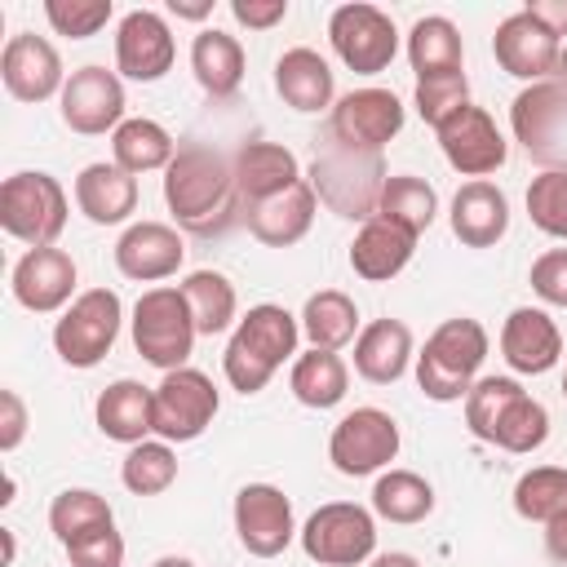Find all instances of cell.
<instances>
[{"mask_svg": "<svg viewBox=\"0 0 567 567\" xmlns=\"http://www.w3.org/2000/svg\"><path fill=\"white\" fill-rule=\"evenodd\" d=\"M439 146H443V159L470 177V182H487V173H496L505 159H509V142L505 133L496 128V120L483 111V106H461L456 115H447L439 128Z\"/></svg>", "mask_w": 567, "mask_h": 567, "instance_id": "obj_16", "label": "cell"}, {"mask_svg": "<svg viewBox=\"0 0 567 567\" xmlns=\"http://www.w3.org/2000/svg\"><path fill=\"white\" fill-rule=\"evenodd\" d=\"M297 540L319 567H363L377 554V518L354 501H328L301 523Z\"/></svg>", "mask_w": 567, "mask_h": 567, "instance_id": "obj_8", "label": "cell"}, {"mask_svg": "<svg viewBox=\"0 0 567 567\" xmlns=\"http://www.w3.org/2000/svg\"><path fill=\"white\" fill-rule=\"evenodd\" d=\"M514 514L527 523H554L558 514H567V470L563 465L523 470L514 483Z\"/></svg>", "mask_w": 567, "mask_h": 567, "instance_id": "obj_40", "label": "cell"}, {"mask_svg": "<svg viewBox=\"0 0 567 567\" xmlns=\"http://www.w3.org/2000/svg\"><path fill=\"white\" fill-rule=\"evenodd\" d=\"M483 359H487V328L470 315L443 319L416 354V385L434 403H456L478 381Z\"/></svg>", "mask_w": 567, "mask_h": 567, "instance_id": "obj_4", "label": "cell"}, {"mask_svg": "<svg viewBox=\"0 0 567 567\" xmlns=\"http://www.w3.org/2000/svg\"><path fill=\"white\" fill-rule=\"evenodd\" d=\"M532 292L545 306L567 310V248H549L532 261Z\"/></svg>", "mask_w": 567, "mask_h": 567, "instance_id": "obj_48", "label": "cell"}, {"mask_svg": "<svg viewBox=\"0 0 567 567\" xmlns=\"http://www.w3.org/2000/svg\"><path fill=\"white\" fill-rule=\"evenodd\" d=\"M124 328V301L115 288L80 292L53 323V350L66 368H97Z\"/></svg>", "mask_w": 567, "mask_h": 567, "instance_id": "obj_7", "label": "cell"}, {"mask_svg": "<svg viewBox=\"0 0 567 567\" xmlns=\"http://www.w3.org/2000/svg\"><path fill=\"white\" fill-rule=\"evenodd\" d=\"M306 182L328 213L346 221H372L385 190V159L381 151H350L323 133V142H315Z\"/></svg>", "mask_w": 567, "mask_h": 567, "instance_id": "obj_3", "label": "cell"}, {"mask_svg": "<svg viewBox=\"0 0 567 567\" xmlns=\"http://www.w3.org/2000/svg\"><path fill=\"white\" fill-rule=\"evenodd\" d=\"M372 514L399 527L425 523L434 514V487L430 478H421L416 470H385L372 483Z\"/></svg>", "mask_w": 567, "mask_h": 567, "instance_id": "obj_37", "label": "cell"}, {"mask_svg": "<svg viewBox=\"0 0 567 567\" xmlns=\"http://www.w3.org/2000/svg\"><path fill=\"white\" fill-rule=\"evenodd\" d=\"M412 359V328L403 319H372L354 337V372L368 385H394Z\"/></svg>", "mask_w": 567, "mask_h": 567, "instance_id": "obj_29", "label": "cell"}, {"mask_svg": "<svg viewBox=\"0 0 567 567\" xmlns=\"http://www.w3.org/2000/svg\"><path fill=\"white\" fill-rule=\"evenodd\" d=\"M164 204L173 221L190 235H221L239 221V190H235V164L204 142L177 146L173 164L164 168Z\"/></svg>", "mask_w": 567, "mask_h": 567, "instance_id": "obj_1", "label": "cell"}, {"mask_svg": "<svg viewBox=\"0 0 567 567\" xmlns=\"http://www.w3.org/2000/svg\"><path fill=\"white\" fill-rule=\"evenodd\" d=\"M297 341H301V319L292 310H284L275 301L252 306L235 323V332H230V341L221 350V372H226L230 390L261 394L270 385V377L288 359H297Z\"/></svg>", "mask_w": 567, "mask_h": 567, "instance_id": "obj_2", "label": "cell"}, {"mask_svg": "<svg viewBox=\"0 0 567 567\" xmlns=\"http://www.w3.org/2000/svg\"><path fill=\"white\" fill-rule=\"evenodd\" d=\"M62 124L80 137H102V133H115L124 124V80L120 71H106L97 62L80 66L66 75V89H62Z\"/></svg>", "mask_w": 567, "mask_h": 567, "instance_id": "obj_15", "label": "cell"}, {"mask_svg": "<svg viewBox=\"0 0 567 567\" xmlns=\"http://www.w3.org/2000/svg\"><path fill=\"white\" fill-rule=\"evenodd\" d=\"M190 71L199 80V89L213 97V102H226L239 93L244 84V71H248V58H244V44L217 27H204L195 40H190Z\"/></svg>", "mask_w": 567, "mask_h": 567, "instance_id": "obj_31", "label": "cell"}, {"mask_svg": "<svg viewBox=\"0 0 567 567\" xmlns=\"http://www.w3.org/2000/svg\"><path fill=\"white\" fill-rule=\"evenodd\" d=\"M377 217H385V221H394V226L421 235V230H430L434 217H439V190H434L425 177H416V173H394V177H385Z\"/></svg>", "mask_w": 567, "mask_h": 567, "instance_id": "obj_38", "label": "cell"}, {"mask_svg": "<svg viewBox=\"0 0 567 567\" xmlns=\"http://www.w3.org/2000/svg\"><path fill=\"white\" fill-rule=\"evenodd\" d=\"M221 408V394L208 372L199 368H173L155 385V434L164 443H195Z\"/></svg>", "mask_w": 567, "mask_h": 567, "instance_id": "obj_11", "label": "cell"}, {"mask_svg": "<svg viewBox=\"0 0 567 567\" xmlns=\"http://www.w3.org/2000/svg\"><path fill=\"white\" fill-rule=\"evenodd\" d=\"M75 261L66 248H27L18 261H13V275H9V288H13V301L31 315H58L66 310L75 297Z\"/></svg>", "mask_w": 567, "mask_h": 567, "instance_id": "obj_20", "label": "cell"}, {"mask_svg": "<svg viewBox=\"0 0 567 567\" xmlns=\"http://www.w3.org/2000/svg\"><path fill=\"white\" fill-rule=\"evenodd\" d=\"M151 567H195V563H190L186 554H164V558H155Z\"/></svg>", "mask_w": 567, "mask_h": 567, "instance_id": "obj_55", "label": "cell"}, {"mask_svg": "<svg viewBox=\"0 0 567 567\" xmlns=\"http://www.w3.org/2000/svg\"><path fill=\"white\" fill-rule=\"evenodd\" d=\"M66 190L53 173L22 168L0 186V226L27 248H53L66 230Z\"/></svg>", "mask_w": 567, "mask_h": 567, "instance_id": "obj_5", "label": "cell"}, {"mask_svg": "<svg viewBox=\"0 0 567 567\" xmlns=\"http://www.w3.org/2000/svg\"><path fill=\"white\" fill-rule=\"evenodd\" d=\"M518 394H527V390H523L514 377H478V381L470 385V394H465V425H470V434L483 439V443H492L496 421L505 416V408H509Z\"/></svg>", "mask_w": 567, "mask_h": 567, "instance_id": "obj_43", "label": "cell"}, {"mask_svg": "<svg viewBox=\"0 0 567 567\" xmlns=\"http://www.w3.org/2000/svg\"><path fill=\"white\" fill-rule=\"evenodd\" d=\"M230 164H235V190H239V204H244V208H248V204H261V199H270V195H279V190H288V186H297V182H306L297 155H292L288 146L261 142V137L244 142Z\"/></svg>", "mask_w": 567, "mask_h": 567, "instance_id": "obj_25", "label": "cell"}, {"mask_svg": "<svg viewBox=\"0 0 567 567\" xmlns=\"http://www.w3.org/2000/svg\"><path fill=\"white\" fill-rule=\"evenodd\" d=\"M133 350L159 368V372H173V368H186L190 350H195V319H190V306L182 297V288L173 284H159V288H146L133 306Z\"/></svg>", "mask_w": 567, "mask_h": 567, "instance_id": "obj_6", "label": "cell"}, {"mask_svg": "<svg viewBox=\"0 0 567 567\" xmlns=\"http://www.w3.org/2000/svg\"><path fill=\"white\" fill-rule=\"evenodd\" d=\"M368 567H421V563L412 554H403V549H390V554H372Z\"/></svg>", "mask_w": 567, "mask_h": 567, "instance_id": "obj_54", "label": "cell"}, {"mask_svg": "<svg viewBox=\"0 0 567 567\" xmlns=\"http://www.w3.org/2000/svg\"><path fill=\"white\" fill-rule=\"evenodd\" d=\"M297 319H301V337L310 341V350H341L359 337V306L341 288L310 292Z\"/></svg>", "mask_w": 567, "mask_h": 567, "instance_id": "obj_35", "label": "cell"}, {"mask_svg": "<svg viewBox=\"0 0 567 567\" xmlns=\"http://www.w3.org/2000/svg\"><path fill=\"white\" fill-rule=\"evenodd\" d=\"M0 80H4L13 102H49V97H62V89H66V71H62L58 49L35 31H18L4 40Z\"/></svg>", "mask_w": 567, "mask_h": 567, "instance_id": "obj_19", "label": "cell"}, {"mask_svg": "<svg viewBox=\"0 0 567 567\" xmlns=\"http://www.w3.org/2000/svg\"><path fill=\"white\" fill-rule=\"evenodd\" d=\"M416 252V235L385 221V217H372L359 226V235L350 239V270L368 284H390Z\"/></svg>", "mask_w": 567, "mask_h": 567, "instance_id": "obj_30", "label": "cell"}, {"mask_svg": "<svg viewBox=\"0 0 567 567\" xmlns=\"http://www.w3.org/2000/svg\"><path fill=\"white\" fill-rule=\"evenodd\" d=\"M182 261H186V244L168 221H133L115 239V266L124 279L159 284V279L177 275Z\"/></svg>", "mask_w": 567, "mask_h": 567, "instance_id": "obj_22", "label": "cell"}, {"mask_svg": "<svg viewBox=\"0 0 567 567\" xmlns=\"http://www.w3.org/2000/svg\"><path fill=\"white\" fill-rule=\"evenodd\" d=\"M115 4L111 0H44V18L58 35H71V40H89L97 35L106 22H111Z\"/></svg>", "mask_w": 567, "mask_h": 567, "instance_id": "obj_45", "label": "cell"}, {"mask_svg": "<svg viewBox=\"0 0 567 567\" xmlns=\"http://www.w3.org/2000/svg\"><path fill=\"white\" fill-rule=\"evenodd\" d=\"M173 155H177V142H173V133H168L159 120L133 115V120H124V124L111 133V164H120V168L133 173V177L155 173V168H168Z\"/></svg>", "mask_w": 567, "mask_h": 567, "instance_id": "obj_34", "label": "cell"}, {"mask_svg": "<svg viewBox=\"0 0 567 567\" xmlns=\"http://www.w3.org/2000/svg\"><path fill=\"white\" fill-rule=\"evenodd\" d=\"M27 434V403L18 390H0V452H13Z\"/></svg>", "mask_w": 567, "mask_h": 567, "instance_id": "obj_50", "label": "cell"}, {"mask_svg": "<svg viewBox=\"0 0 567 567\" xmlns=\"http://www.w3.org/2000/svg\"><path fill=\"white\" fill-rule=\"evenodd\" d=\"M230 18L248 31H270L288 18V0H230Z\"/></svg>", "mask_w": 567, "mask_h": 567, "instance_id": "obj_49", "label": "cell"}, {"mask_svg": "<svg viewBox=\"0 0 567 567\" xmlns=\"http://www.w3.org/2000/svg\"><path fill=\"white\" fill-rule=\"evenodd\" d=\"M545 439H549V412H545V403L532 399V394H518V399L505 408V416L496 421L492 447L514 452V456H527V452H536Z\"/></svg>", "mask_w": 567, "mask_h": 567, "instance_id": "obj_42", "label": "cell"}, {"mask_svg": "<svg viewBox=\"0 0 567 567\" xmlns=\"http://www.w3.org/2000/svg\"><path fill=\"white\" fill-rule=\"evenodd\" d=\"M177 288H182V297L190 306V319H195L199 337H217L230 323H239L235 319L239 315V297H235V284L221 270H190Z\"/></svg>", "mask_w": 567, "mask_h": 567, "instance_id": "obj_36", "label": "cell"}, {"mask_svg": "<svg viewBox=\"0 0 567 567\" xmlns=\"http://www.w3.org/2000/svg\"><path fill=\"white\" fill-rule=\"evenodd\" d=\"M509 128H514V142L545 173H567V84L558 75L527 84L514 97Z\"/></svg>", "mask_w": 567, "mask_h": 567, "instance_id": "obj_9", "label": "cell"}, {"mask_svg": "<svg viewBox=\"0 0 567 567\" xmlns=\"http://www.w3.org/2000/svg\"><path fill=\"white\" fill-rule=\"evenodd\" d=\"M75 208L93 226H120L137 213V177L106 159L84 164L75 177Z\"/></svg>", "mask_w": 567, "mask_h": 567, "instance_id": "obj_28", "label": "cell"}, {"mask_svg": "<svg viewBox=\"0 0 567 567\" xmlns=\"http://www.w3.org/2000/svg\"><path fill=\"white\" fill-rule=\"evenodd\" d=\"M168 13H177V18H190V22H199V18H208V13H213V0H204V4H186V0H168Z\"/></svg>", "mask_w": 567, "mask_h": 567, "instance_id": "obj_53", "label": "cell"}, {"mask_svg": "<svg viewBox=\"0 0 567 567\" xmlns=\"http://www.w3.org/2000/svg\"><path fill=\"white\" fill-rule=\"evenodd\" d=\"M177 40L155 9H133L115 27V71L137 84H155L173 71Z\"/></svg>", "mask_w": 567, "mask_h": 567, "instance_id": "obj_18", "label": "cell"}, {"mask_svg": "<svg viewBox=\"0 0 567 567\" xmlns=\"http://www.w3.org/2000/svg\"><path fill=\"white\" fill-rule=\"evenodd\" d=\"M328 40H332V53L341 58V66H350L354 75H381L399 53L394 18L377 4H363V0L332 9Z\"/></svg>", "mask_w": 567, "mask_h": 567, "instance_id": "obj_10", "label": "cell"}, {"mask_svg": "<svg viewBox=\"0 0 567 567\" xmlns=\"http://www.w3.org/2000/svg\"><path fill=\"white\" fill-rule=\"evenodd\" d=\"M527 217L549 239H567V173H540L527 186Z\"/></svg>", "mask_w": 567, "mask_h": 567, "instance_id": "obj_44", "label": "cell"}, {"mask_svg": "<svg viewBox=\"0 0 567 567\" xmlns=\"http://www.w3.org/2000/svg\"><path fill=\"white\" fill-rule=\"evenodd\" d=\"M408 62H412L416 80L465 71V44H461L456 22L443 18V13H425V18H416L412 31H408Z\"/></svg>", "mask_w": 567, "mask_h": 567, "instance_id": "obj_32", "label": "cell"}, {"mask_svg": "<svg viewBox=\"0 0 567 567\" xmlns=\"http://www.w3.org/2000/svg\"><path fill=\"white\" fill-rule=\"evenodd\" d=\"M315 208H319V199H315L310 182H297V186H288V190H279L261 204H248L244 221H248V235L261 239L266 248H292L310 235Z\"/></svg>", "mask_w": 567, "mask_h": 567, "instance_id": "obj_23", "label": "cell"}, {"mask_svg": "<svg viewBox=\"0 0 567 567\" xmlns=\"http://www.w3.org/2000/svg\"><path fill=\"white\" fill-rule=\"evenodd\" d=\"M399 456V421L385 408H354L328 434V461L346 478L385 470Z\"/></svg>", "mask_w": 567, "mask_h": 567, "instance_id": "obj_12", "label": "cell"}, {"mask_svg": "<svg viewBox=\"0 0 567 567\" xmlns=\"http://www.w3.org/2000/svg\"><path fill=\"white\" fill-rule=\"evenodd\" d=\"M93 421L111 443L137 447L146 443V434H155V390L133 377H120L97 394Z\"/></svg>", "mask_w": 567, "mask_h": 567, "instance_id": "obj_27", "label": "cell"}, {"mask_svg": "<svg viewBox=\"0 0 567 567\" xmlns=\"http://www.w3.org/2000/svg\"><path fill=\"white\" fill-rule=\"evenodd\" d=\"M563 399H567V372H563Z\"/></svg>", "mask_w": 567, "mask_h": 567, "instance_id": "obj_57", "label": "cell"}, {"mask_svg": "<svg viewBox=\"0 0 567 567\" xmlns=\"http://www.w3.org/2000/svg\"><path fill=\"white\" fill-rule=\"evenodd\" d=\"M558 80L567 84V44H563V58H558Z\"/></svg>", "mask_w": 567, "mask_h": 567, "instance_id": "obj_56", "label": "cell"}, {"mask_svg": "<svg viewBox=\"0 0 567 567\" xmlns=\"http://www.w3.org/2000/svg\"><path fill=\"white\" fill-rule=\"evenodd\" d=\"M447 221L465 248H496L509 230V199L496 182H461Z\"/></svg>", "mask_w": 567, "mask_h": 567, "instance_id": "obj_26", "label": "cell"}, {"mask_svg": "<svg viewBox=\"0 0 567 567\" xmlns=\"http://www.w3.org/2000/svg\"><path fill=\"white\" fill-rule=\"evenodd\" d=\"M66 558H71V567H124V536L115 527L89 532L66 545Z\"/></svg>", "mask_w": 567, "mask_h": 567, "instance_id": "obj_47", "label": "cell"}, {"mask_svg": "<svg viewBox=\"0 0 567 567\" xmlns=\"http://www.w3.org/2000/svg\"><path fill=\"white\" fill-rule=\"evenodd\" d=\"M408 111L394 89H350L328 111V137L350 151H385L390 137H399Z\"/></svg>", "mask_w": 567, "mask_h": 567, "instance_id": "obj_13", "label": "cell"}, {"mask_svg": "<svg viewBox=\"0 0 567 567\" xmlns=\"http://www.w3.org/2000/svg\"><path fill=\"white\" fill-rule=\"evenodd\" d=\"M501 359L523 377H545L563 359V332L540 306H518L501 323Z\"/></svg>", "mask_w": 567, "mask_h": 567, "instance_id": "obj_21", "label": "cell"}, {"mask_svg": "<svg viewBox=\"0 0 567 567\" xmlns=\"http://www.w3.org/2000/svg\"><path fill=\"white\" fill-rule=\"evenodd\" d=\"M545 554L558 567H567V514H558L554 523H545Z\"/></svg>", "mask_w": 567, "mask_h": 567, "instance_id": "obj_52", "label": "cell"}, {"mask_svg": "<svg viewBox=\"0 0 567 567\" xmlns=\"http://www.w3.org/2000/svg\"><path fill=\"white\" fill-rule=\"evenodd\" d=\"M275 93L284 97V106L301 111V115H319V111H332V97H337V80H332V66L323 53L297 44V49H284L275 58Z\"/></svg>", "mask_w": 567, "mask_h": 567, "instance_id": "obj_24", "label": "cell"}, {"mask_svg": "<svg viewBox=\"0 0 567 567\" xmlns=\"http://www.w3.org/2000/svg\"><path fill=\"white\" fill-rule=\"evenodd\" d=\"M292 501L275 483H244L235 492V536L252 558H279L297 540Z\"/></svg>", "mask_w": 567, "mask_h": 567, "instance_id": "obj_14", "label": "cell"}, {"mask_svg": "<svg viewBox=\"0 0 567 567\" xmlns=\"http://www.w3.org/2000/svg\"><path fill=\"white\" fill-rule=\"evenodd\" d=\"M288 390L301 408H315V412H328L346 399L350 390V368L337 350H306L292 359V372H288Z\"/></svg>", "mask_w": 567, "mask_h": 567, "instance_id": "obj_33", "label": "cell"}, {"mask_svg": "<svg viewBox=\"0 0 567 567\" xmlns=\"http://www.w3.org/2000/svg\"><path fill=\"white\" fill-rule=\"evenodd\" d=\"M120 483L133 496H159L177 483V452L164 439H146L137 447H128L124 465H120Z\"/></svg>", "mask_w": 567, "mask_h": 567, "instance_id": "obj_41", "label": "cell"}, {"mask_svg": "<svg viewBox=\"0 0 567 567\" xmlns=\"http://www.w3.org/2000/svg\"><path fill=\"white\" fill-rule=\"evenodd\" d=\"M461 106H470V80L465 71L456 75H430V80H416V111L430 128H439L447 115H456Z\"/></svg>", "mask_w": 567, "mask_h": 567, "instance_id": "obj_46", "label": "cell"}, {"mask_svg": "<svg viewBox=\"0 0 567 567\" xmlns=\"http://www.w3.org/2000/svg\"><path fill=\"white\" fill-rule=\"evenodd\" d=\"M102 527H115V514H111V501L97 496L93 487H66L53 496L49 505V532L62 540V549L89 532H102Z\"/></svg>", "mask_w": 567, "mask_h": 567, "instance_id": "obj_39", "label": "cell"}, {"mask_svg": "<svg viewBox=\"0 0 567 567\" xmlns=\"http://www.w3.org/2000/svg\"><path fill=\"white\" fill-rule=\"evenodd\" d=\"M527 13H532L536 22H545L558 40L567 35V0H532V4H527Z\"/></svg>", "mask_w": 567, "mask_h": 567, "instance_id": "obj_51", "label": "cell"}, {"mask_svg": "<svg viewBox=\"0 0 567 567\" xmlns=\"http://www.w3.org/2000/svg\"><path fill=\"white\" fill-rule=\"evenodd\" d=\"M492 53H496V66L514 80H527V84H540V80H554L558 75V58H563V40L536 22L527 9L509 13L496 22V35H492Z\"/></svg>", "mask_w": 567, "mask_h": 567, "instance_id": "obj_17", "label": "cell"}]
</instances>
